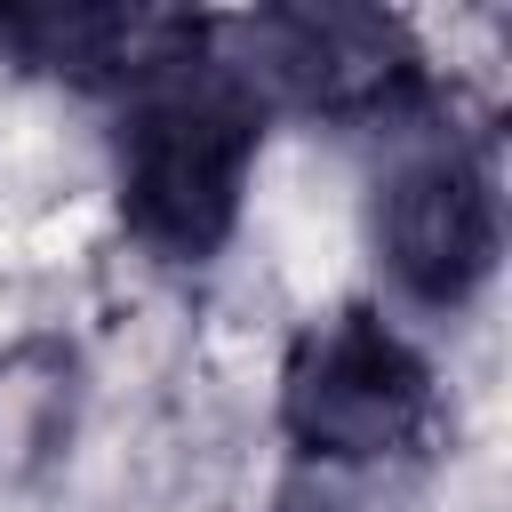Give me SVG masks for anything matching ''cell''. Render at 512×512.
<instances>
[{
	"instance_id": "6da1fadb",
	"label": "cell",
	"mask_w": 512,
	"mask_h": 512,
	"mask_svg": "<svg viewBox=\"0 0 512 512\" xmlns=\"http://www.w3.org/2000/svg\"><path fill=\"white\" fill-rule=\"evenodd\" d=\"M256 152H264V104L232 72V56L168 64L120 112V216H128V232L168 264L216 256L240 224Z\"/></svg>"
},
{
	"instance_id": "7a4b0ae2",
	"label": "cell",
	"mask_w": 512,
	"mask_h": 512,
	"mask_svg": "<svg viewBox=\"0 0 512 512\" xmlns=\"http://www.w3.org/2000/svg\"><path fill=\"white\" fill-rule=\"evenodd\" d=\"M432 416H440V392H432L424 352L368 304H344L320 328H304L280 368L288 440L320 472H344V480L424 448Z\"/></svg>"
},
{
	"instance_id": "3957f363",
	"label": "cell",
	"mask_w": 512,
	"mask_h": 512,
	"mask_svg": "<svg viewBox=\"0 0 512 512\" xmlns=\"http://www.w3.org/2000/svg\"><path fill=\"white\" fill-rule=\"evenodd\" d=\"M504 248L496 168L456 128H400V152L376 176V256L392 288L424 312H464Z\"/></svg>"
},
{
	"instance_id": "277c9868",
	"label": "cell",
	"mask_w": 512,
	"mask_h": 512,
	"mask_svg": "<svg viewBox=\"0 0 512 512\" xmlns=\"http://www.w3.org/2000/svg\"><path fill=\"white\" fill-rule=\"evenodd\" d=\"M232 72L256 88V104H288L312 120H408L424 96V56L400 16L384 8H256L240 24Z\"/></svg>"
},
{
	"instance_id": "5b68a950",
	"label": "cell",
	"mask_w": 512,
	"mask_h": 512,
	"mask_svg": "<svg viewBox=\"0 0 512 512\" xmlns=\"http://www.w3.org/2000/svg\"><path fill=\"white\" fill-rule=\"evenodd\" d=\"M0 40L32 72H56L72 88L136 96L168 64L200 56L208 32L192 16H168V8H0Z\"/></svg>"
},
{
	"instance_id": "8992f818",
	"label": "cell",
	"mask_w": 512,
	"mask_h": 512,
	"mask_svg": "<svg viewBox=\"0 0 512 512\" xmlns=\"http://www.w3.org/2000/svg\"><path fill=\"white\" fill-rule=\"evenodd\" d=\"M72 416H80V360L72 344H8L0 352V472L8 480H32L64 456L72 440Z\"/></svg>"
},
{
	"instance_id": "52a82bcc",
	"label": "cell",
	"mask_w": 512,
	"mask_h": 512,
	"mask_svg": "<svg viewBox=\"0 0 512 512\" xmlns=\"http://www.w3.org/2000/svg\"><path fill=\"white\" fill-rule=\"evenodd\" d=\"M272 512H384L360 480H344V472H320V480H296Z\"/></svg>"
}]
</instances>
